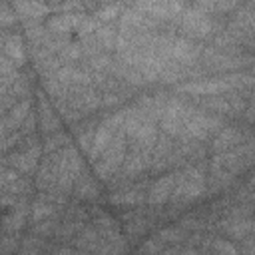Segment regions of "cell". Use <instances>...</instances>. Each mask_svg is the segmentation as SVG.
I'll use <instances>...</instances> for the list:
<instances>
[{
  "label": "cell",
  "mask_w": 255,
  "mask_h": 255,
  "mask_svg": "<svg viewBox=\"0 0 255 255\" xmlns=\"http://www.w3.org/2000/svg\"><path fill=\"white\" fill-rule=\"evenodd\" d=\"M24 217H26V209H24V207L14 209V211H12V215H10V217H6V231H10V233L18 231V229L22 227Z\"/></svg>",
  "instance_id": "obj_16"
},
{
  "label": "cell",
  "mask_w": 255,
  "mask_h": 255,
  "mask_svg": "<svg viewBox=\"0 0 255 255\" xmlns=\"http://www.w3.org/2000/svg\"><path fill=\"white\" fill-rule=\"evenodd\" d=\"M124 153H126V143H124V131H122L120 135H114V139L110 141V145L102 151L100 161L96 163V173L102 179L112 177V173L120 167V163L124 159Z\"/></svg>",
  "instance_id": "obj_3"
},
{
  "label": "cell",
  "mask_w": 255,
  "mask_h": 255,
  "mask_svg": "<svg viewBox=\"0 0 255 255\" xmlns=\"http://www.w3.org/2000/svg\"><path fill=\"white\" fill-rule=\"evenodd\" d=\"M10 70H12V62H10L6 56L0 54V76H2V74H8Z\"/></svg>",
  "instance_id": "obj_19"
},
{
  "label": "cell",
  "mask_w": 255,
  "mask_h": 255,
  "mask_svg": "<svg viewBox=\"0 0 255 255\" xmlns=\"http://www.w3.org/2000/svg\"><path fill=\"white\" fill-rule=\"evenodd\" d=\"M181 30L189 36H207L211 32V20L207 14L197 12L195 8L181 16Z\"/></svg>",
  "instance_id": "obj_4"
},
{
  "label": "cell",
  "mask_w": 255,
  "mask_h": 255,
  "mask_svg": "<svg viewBox=\"0 0 255 255\" xmlns=\"http://www.w3.org/2000/svg\"><path fill=\"white\" fill-rule=\"evenodd\" d=\"M18 179V173L14 169H6V167H0V189H6L10 187L14 181Z\"/></svg>",
  "instance_id": "obj_17"
},
{
  "label": "cell",
  "mask_w": 255,
  "mask_h": 255,
  "mask_svg": "<svg viewBox=\"0 0 255 255\" xmlns=\"http://www.w3.org/2000/svg\"><path fill=\"white\" fill-rule=\"evenodd\" d=\"M173 185H175V173L161 177L159 181H155V183L149 187V195H147V201H149V203H153V205L169 201V197H171V191H173Z\"/></svg>",
  "instance_id": "obj_6"
},
{
  "label": "cell",
  "mask_w": 255,
  "mask_h": 255,
  "mask_svg": "<svg viewBox=\"0 0 255 255\" xmlns=\"http://www.w3.org/2000/svg\"><path fill=\"white\" fill-rule=\"evenodd\" d=\"M76 245L96 255H122L126 251V239H110L96 227H88L78 235Z\"/></svg>",
  "instance_id": "obj_2"
},
{
  "label": "cell",
  "mask_w": 255,
  "mask_h": 255,
  "mask_svg": "<svg viewBox=\"0 0 255 255\" xmlns=\"http://www.w3.org/2000/svg\"><path fill=\"white\" fill-rule=\"evenodd\" d=\"M20 255H38V247H34V249L30 251V247L26 245V247L22 249V253H20Z\"/></svg>",
  "instance_id": "obj_21"
},
{
  "label": "cell",
  "mask_w": 255,
  "mask_h": 255,
  "mask_svg": "<svg viewBox=\"0 0 255 255\" xmlns=\"http://www.w3.org/2000/svg\"><path fill=\"white\" fill-rule=\"evenodd\" d=\"M205 191V175L201 167H187L181 173H175V185L171 191V201L183 203L199 197Z\"/></svg>",
  "instance_id": "obj_1"
},
{
  "label": "cell",
  "mask_w": 255,
  "mask_h": 255,
  "mask_svg": "<svg viewBox=\"0 0 255 255\" xmlns=\"http://www.w3.org/2000/svg\"><path fill=\"white\" fill-rule=\"evenodd\" d=\"M215 249H217L221 255H237V249H235L231 243L221 241V239H217V241H215Z\"/></svg>",
  "instance_id": "obj_18"
},
{
  "label": "cell",
  "mask_w": 255,
  "mask_h": 255,
  "mask_svg": "<svg viewBox=\"0 0 255 255\" xmlns=\"http://www.w3.org/2000/svg\"><path fill=\"white\" fill-rule=\"evenodd\" d=\"M28 110H30V100L20 102V104L10 112V116L4 120V126H6V128H16V126H20L22 120L28 116Z\"/></svg>",
  "instance_id": "obj_10"
},
{
  "label": "cell",
  "mask_w": 255,
  "mask_h": 255,
  "mask_svg": "<svg viewBox=\"0 0 255 255\" xmlns=\"http://www.w3.org/2000/svg\"><path fill=\"white\" fill-rule=\"evenodd\" d=\"M38 155H40V149H38V145H34V147H30V149H26V151H20V153L8 157V163L14 165V167L20 169V171H32L34 165H36Z\"/></svg>",
  "instance_id": "obj_8"
},
{
  "label": "cell",
  "mask_w": 255,
  "mask_h": 255,
  "mask_svg": "<svg viewBox=\"0 0 255 255\" xmlns=\"http://www.w3.org/2000/svg\"><path fill=\"white\" fill-rule=\"evenodd\" d=\"M54 213V205L48 201V199H38L34 205H32V219L34 221H44L48 219V215Z\"/></svg>",
  "instance_id": "obj_12"
},
{
  "label": "cell",
  "mask_w": 255,
  "mask_h": 255,
  "mask_svg": "<svg viewBox=\"0 0 255 255\" xmlns=\"http://www.w3.org/2000/svg\"><path fill=\"white\" fill-rule=\"evenodd\" d=\"M237 141H239V131L233 129V128H225L219 133V137L215 139V149H225V147H229V145H233Z\"/></svg>",
  "instance_id": "obj_13"
},
{
  "label": "cell",
  "mask_w": 255,
  "mask_h": 255,
  "mask_svg": "<svg viewBox=\"0 0 255 255\" xmlns=\"http://www.w3.org/2000/svg\"><path fill=\"white\" fill-rule=\"evenodd\" d=\"M4 52L10 54L12 60H18V62H20V60L24 58V48H22L20 38H16V36L6 38V40H4Z\"/></svg>",
  "instance_id": "obj_14"
},
{
  "label": "cell",
  "mask_w": 255,
  "mask_h": 255,
  "mask_svg": "<svg viewBox=\"0 0 255 255\" xmlns=\"http://www.w3.org/2000/svg\"><path fill=\"white\" fill-rule=\"evenodd\" d=\"M82 18L78 16H72V14H64V16H56L50 20V28L56 30V32H68L72 26H78Z\"/></svg>",
  "instance_id": "obj_11"
},
{
  "label": "cell",
  "mask_w": 255,
  "mask_h": 255,
  "mask_svg": "<svg viewBox=\"0 0 255 255\" xmlns=\"http://www.w3.org/2000/svg\"><path fill=\"white\" fill-rule=\"evenodd\" d=\"M110 201L112 203H120V205H135V203H141L143 201V191L139 187L118 191V193L110 195Z\"/></svg>",
  "instance_id": "obj_9"
},
{
  "label": "cell",
  "mask_w": 255,
  "mask_h": 255,
  "mask_svg": "<svg viewBox=\"0 0 255 255\" xmlns=\"http://www.w3.org/2000/svg\"><path fill=\"white\" fill-rule=\"evenodd\" d=\"M80 177V187H78V195L80 197H86V199H92L98 195V187L96 183L88 177V175H78Z\"/></svg>",
  "instance_id": "obj_15"
},
{
  "label": "cell",
  "mask_w": 255,
  "mask_h": 255,
  "mask_svg": "<svg viewBox=\"0 0 255 255\" xmlns=\"http://www.w3.org/2000/svg\"><path fill=\"white\" fill-rule=\"evenodd\" d=\"M133 8L141 10V12H149V16L169 18V16H175L183 8V4H179V2H147V4H135Z\"/></svg>",
  "instance_id": "obj_7"
},
{
  "label": "cell",
  "mask_w": 255,
  "mask_h": 255,
  "mask_svg": "<svg viewBox=\"0 0 255 255\" xmlns=\"http://www.w3.org/2000/svg\"><path fill=\"white\" fill-rule=\"evenodd\" d=\"M239 82L237 78H221V80H207V82H197V84H185L179 90L181 92H191V94H219L223 90L235 88Z\"/></svg>",
  "instance_id": "obj_5"
},
{
  "label": "cell",
  "mask_w": 255,
  "mask_h": 255,
  "mask_svg": "<svg viewBox=\"0 0 255 255\" xmlns=\"http://www.w3.org/2000/svg\"><path fill=\"white\" fill-rule=\"evenodd\" d=\"M54 255H96V253H80V251H74V249H60Z\"/></svg>",
  "instance_id": "obj_20"
}]
</instances>
